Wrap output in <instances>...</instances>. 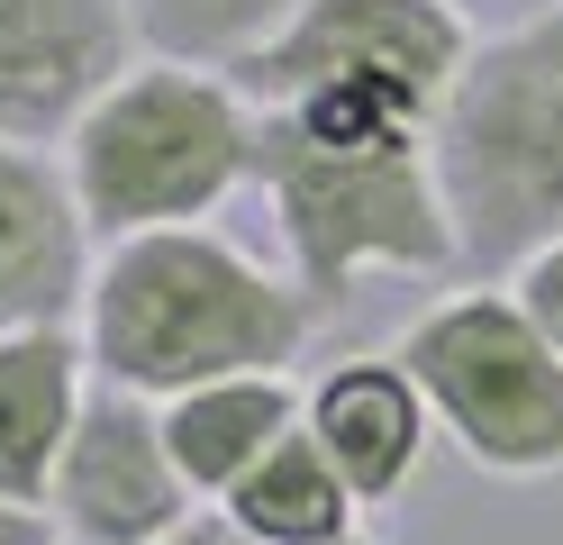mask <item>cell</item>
<instances>
[{"label": "cell", "mask_w": 563, "mask_h": 545, "mask_svg": "<svg viewBox=\"0 0 563 545\" xmlns=\"http://www.w3.org/2000/svg\"><path fill=\"white\" fill-rule=\"evenodd\" d=\"M255 192L273 209L282 273L309 291V309H345L364 282H437L464 273L454 218L437 192L428 119L382 91H300L273 100L255 128Z\"/></svg>", "instance_id": "obj_1"}, {"label": "cell", "mask_w": 563, "mask_h": 545, "mask_svg": "<svg viewBox=\"0 0 563 545\" xmlns=\"http://www.w3.org/2000/svg\"><path fill=\"white\" fill-rule=\"evenodd\" d=\"M74 327H82L100 382L173 400V391L228 382V373H291L300 346L319 337V309L282 264L245 254L236 237H219L200 218V228L100 246Z\"/></svg>", "instance_id": "obj_2"}, {"label": "cell", "mask_w": 563, "mask_h": 545, "mask_svg": "<svg viewBox=\"0 0 563 545\" xmlns=\"http://www.w3.org/2000/svg\"><path fill=\"white\" fill-rule=\"evenodd\" d=\"M428 155L473 282H509L563 237V0L473 36Z\"/></svg>", "instance_id": "obj_3"}, {"label": "cell", "mask_w": 563, "mask_h": 545, "mask_svg": "<svg viewBox=\"0 0 563 545\" xmlns=\"http://www.w3.org/2000/svg\"><path fill=\"white\" fill-rule=\"evenodd\" d=\"M255 128L264 109L236 91V73L136 55L74 128H64V182L100 246L200 228L255 182Z\"/></svg>", "instance_id": "obj_4"}, {"label": "cell", "mask_w": 563, "mask_h": 545, "mask_svg": "<svg viewBox=\"0 0 563 545\" xmlns=\"http://www.w3.org/2000/svg\"><path fill=\"white\" fill-rule=\"evenodd\" d=\"M400 373L454 455L490 482H554L563 472V346L545 337L509 282L437 291L400 337Z\"/></svg>", "instance_id": "obj_5"}, {"label": "cell", "mask_w": 563, "mask_h": 545, "mask_svg": "<svg viewBox=\"0 0 563 545\" xmlns=\"http://www.w3.org/2000/svg\"><path fill=\"white\" fill-rule=\"evenodd\" d=\"M473 55V28L454 0H300L255 55L236 64V91L273 109V100H300V91H382L418 109L437 128V109L454 91V73Z\"/></svg>", "instance_id": "obj_6"}, {"label": "cell", "mask_w": 563, "mask_h": 545, "mask_svg": "<svg viewBox=\"0 0 563 545\" xmlns=\"http://www.w3.org/2000/svg\"><path fill=\"white\" fill-rule=\"evenodd\" d=\"M191 509H209L183 464H173V436L164 410L146 391H119V382H91L82 400V427L64 446L55 482H46V519L64 545H155L164 527H183Z\"/></svg>", "instance_id": "obj_7"}, {"label": "cell", "mask_w": 563, "mask_h": 545, "mask_svg": "<svg viewBox=\"0 0 563 545\" xmlns=\"http://www.w3.org/2000/svg\"><path fill=\"white\" fill-rule=\"evenodd\" d=\"M136 55L128 0H0V137L64 145Z\"/></svg>", "instance_id": "obj_8"}, {"label": "cell", "mask_w": 563, "mask_h": 545, "mask_svg": "<svg viewBox=\"0 0 563 545\" xmlns=\"http://www.w3.org/2000/svg\"><path fill=\"white\" fill-rule=\"evenodd\" d=\"M91 218L55 145L0 137V327H74L91 291Z\"/></svg>", "instance_id": "obj_9"}, {"label": "cell", "mask_w": 563, "mask_h": 545, "mask_svg": "<svg viewBox=\"0 0 563 545\" xmlns=\"http://www.w3.org/2000/svg\"><path fill=\"white\" fill-rule=\"evenodd\" d=\"M300 427L328 446V464L355 482L364 509L400 500L437 446V418L418 400V382L400 373V355H345L319 382H300Z\"/></svg>", "instance_id": "obj_10"}, {"label": "cell", "mask_w": 563, "mask_h": 545, "mask_svg": "<svg viewBox=\"0 0 563 545\" xmlns=\"http://www.w3.org/2000/svg\"><path fill=\"white\" fill-rule=\"evenodd\" d=\"M82 327H0V500L46 509V482L91 400Z\"/></svg>", "instance_id": "obj_11"}, {"label": "cell", "mask_w": 563, "mask_h": 545, "mask_svg": "<svg viewBox=\"0 0 563 545\" xmlns=\"http://www.w3.org/2000/svg\"><path fill=\"white\" fill-rule=\"evenodd\" d=\"M164 410V436H173V464H183V482L219 509L245 472H255L282 436L300 427V382L291 373H228V382H191L155 400Z\"/></svg>", "instance_id": "obj_12"}, {"label": "cell", "mask_w": 563, "mask_h": 545, "mask_svg": "<svg viewBox=\"0 0 563 545\" xmlns=\"http://www.w3.org/2000/svg\"><path fill=\"white\" fill-rule=\"evenodd\" d=\"M228 519L255 536V545H345V536H364V500L355 482L328 464V446L309 427H291L282 446L245 472V482L219 500Z\"/></svg>", "instance_id": "obj_13"}, {"label": "cell", "mask_w": 563, "mask_h": 545, "mask_svg": "<svg viewBox=\"0 0 563 545\" xmlns=\"http://www.w3.org/2000/svg\"><path fill=\"white\" fill-rule=\"evenodd\" d=\"M291 10L300 0H128L136 46L173 64H209V73H236Z\"/></svg>", "instance_id": "obj_14"}, {"label": "cell", "mask_w": 563, "mask_h": 545, "mask_svg": "<svg viewBox=\"0 0 563 545\" xmlns=\"http://www.w3.org/2000/svg\"><path fill=\"white\" fill-rule=\"evenodd\" d=\"M509 291H518V301H527V318H537L545 337L563 346V237H554L545 254H527V264L509 273Z\"/></svg>", "instance_id": "obj_15"}, {"label": "cell", "mask_w": 563, "mask_h": 545, "mask_svg": "<svg viewBox=\"0 0 563 545\" xmlns=\"http://www.w3.org/2000/svg\"><path fill=\"white\" fill-rule=\"evenodd\" d=\"M155 545H255V536H245L228 509H191V519H183V527H164Z\"/></svg>", "instance_id": "obj_16"}, {"label": "cell", "mask_w": 563, "mask_h": 545, "mask_svg": "<svg viewBox=\"0 0 563 545\" xmlns=\"http://www.w3.org/2000/svg\"><path fill=\"white\" fill-rule=\"evenodd\" d=\"M0 545H64L46 509H27V500H0Z\"/></svg>", "instance_id": "obj_17"}, {"label": "cell", "mask_w": 563, "mask_h": 545, "mask_svg": "<svg viewBox=\"0 0 563 545\" xmlns=\"http://www.w3.org/2000/svg\"><path fill=\"white\" fill-rule=\"evenodd\" d=\"M345 545H382V536H345Z\"/></svg>", "instance_id": "obj_18"}, {"label": "cell", "mask_w": 563, "mask_h": 545, "mask_svg": "<svg viewBox=\"0 0 563 545\" xmlns=\"http://www.w3.org/2000/svg\"><path fill=\"white\" fill-rule=\"evenodd\" d=\"M454 10H464V0H454Z\"/></svg>", "instance_id": "obj_19"}]
</instances>
